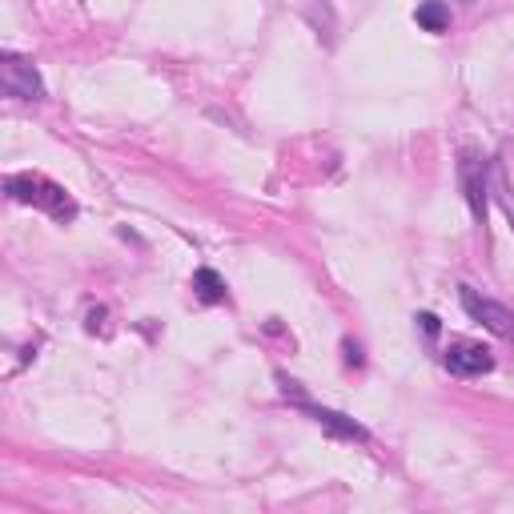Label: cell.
Masks as SVG:
<instances>
[{"label":"cell","mask_w":514,"mask_h":514,"mask_svg":"<svg viewBox=\"0 0 514 514\" xmlns=\"http://www.w3.org/2000/svg\"><path fill=\"white\" fill-rule=\"evenodd\" d=\"M462 310H466L474 322H482L490 334H498V338H514V314H510L506 306H498V302L482 298V294H478V290H470V286H462Z\"/></svg>","instance_id":"3"},{"label":"cell","mask_w":514,"mask_h":514,"mask_svg":"<svg viewBox=\"0 0 514 514\" xmlns=\"http://www.w3.org/2000/svg\"><path fill=\"white\" fill-rule=\"evenodd\" d=\"M0 81H5V93H9V97H21V101H41V97H45L41 73L33 69V61H25V57H17V53H5V65H0Z\"/></svg>","instance_id":"2"},{"label":"cell","mask_w":514,"mask_h":514,"mask_svg":"<svg viewBox=\"0 0 514 514\" xmlns=\"http://www.w3.org/2000/svg\"><path fill=\"white\" fill-rule=\"evenodd\" d=\"M193 294L205 302V306H217L225 302V278L217 270H197L193 274Z\"/></svg>","instance_id":"7"},{"label":"cell","mask_w":514,"mask_h":514,"mask_svg":"<svg viewBox=\"0 0 514 514\" xmlns=\"http://www.w3.org/2000/svg\"><path fill=\"white\" fill-rule=\"evenodd\" d=\"M462 189H466L470 213H474L478 221H486V161L462 157Z\"/></svg>","instance_id":"5"},{"label":"cell","mask_w":514,"mask_h":514,"mask_svg":"<svg viewBox=\"0 0 514 514\" xmlns=\"http://www.w3.org/2000/svg\"><path fill=\"white\" fill-rule=\"evenodd\" d=\"M418 322H422V330H426V334H438V318H434V314H422Z\"/></svg>","instance_id":"9"},{"label":"cell","mask_w":514,"mask_h":514,"mask_svg":"<svg viewBox=\"0 0 514 514\" xmlns=\"http://www.w3.org/2000/svg\"><path fill=\"white\" fill-rule=\"evenodd\" d=\"M9 197L21 201V205L45 209L53 221H73V217H77V201H73L57 181H49V177H41V173H13V177H9Z\"/></svg>","instance_id":"1"},{"label":"cell","mask_w":514,"mask_h":514,"mask_svg":"<svg viewBox=\"0 0 514 514\" xmlns=\"http://www.w3.org/2000/svg\"><path fill=\"white\" fill-rule=\"evenodd\" d=\"M414 21H418L426 33H446V29H450V9L442 5V0H426V5H418Z\"/></svg>","instance_id":"8"},{"label":"cell","mask_w":514,"mask_h":514,"mask_svg":"<svg viewBox=\"0 0 514 514\" xmlns=\"http://www.w3.org/2000/svg\"><path fill=\"white\" fill-rule=\"evenodd\" d=\"M306 410L314 414L318 426H326V430L338 434V438H350V442H366V438H370L366 426H358L354 418H346V414H338V410H326V406H306Z\"/></svg>","instance_id":"6"},{"label":"cell","mask_w":514,"mask_h":514,"mask_svg":"<svg viewBox=\"0 0 514 514\" xmlns=\"http://www.w3.org/2000/svg\"><path fill=\"white\" fill-rule=\"evenodd\" d=\"M494 358L486 346H474V342H454L446 350V370L450 374H462V378H478V374H490Z\"/></svg>","instance_id":"4"}]
</instances>
